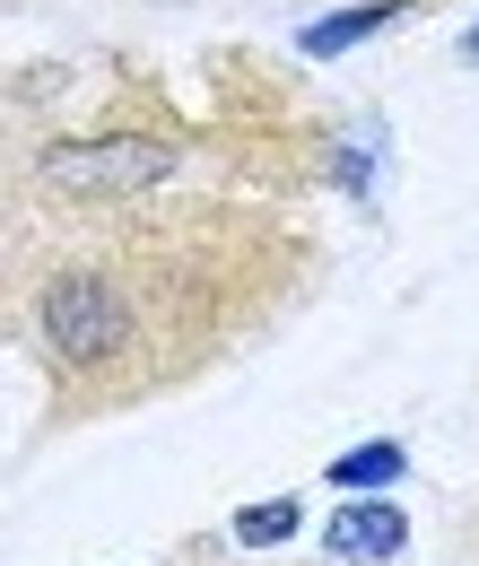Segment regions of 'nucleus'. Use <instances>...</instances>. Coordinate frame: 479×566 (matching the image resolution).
<instances>
[{
    "label": "nucleus",
    "instance_id": "7",
    "mask_svg": "<svg viewBox=\"0 0 479 566\" xmlns=\"http://www.w3.org/2000/svg\"><path fill=\"white\" fill-rule=\"evenodd\" d=\"M471 53H479V27H471Z\"/></svg>",
    "mask_w": 479,
    "mask_h": 566
},
{
    "label": "nucleus",
    "instance_id": "1",
    "mask_svg": "<svg viewBox=\"0 0 479 566\" xmlns=\"http://www.w3.org/2000/svg\"><path fill=\"white\" fill-rule=\"evenodd\" d=\"M44 340L62 357H114L132 340V314H123V296L105 280H87V271H70V280L44 287Z\"/></svg>",
    "mask_w": 479,
    "mask_h": 566
},
{
    "label": "nucleus",
    "instance_id": "2",
    "mask_svg": "<svg viewBox=\"0 0 479 566\" xmlns=\"http://www.w3.org/2000/svg\"><path fill=\"white\" fill-rule=\"evenodd\" d=\"M166 166H175L166 140H87V148H53V157H44L53 184H70V192H114V201L148 192Z\"/></svg>",
    "mask_w": 479,
    "mask_h": 566
},
{
    "label": "nucleus",
    "instance_id": "3",
    "mask_svg": "<svg viewBox=\"0 0 479 566\" xmlns=\"http://www.w3.org/2000/svg\"><path fill=\"white\" fill-rule=\"evenodd\" d=\"M410 541V523L393 514V505H341L332 514V532H323V549L332 558H393Z\"/></svg>",
    "mask_w": 479,
    "mask_h": 566
},
{
    "label": "nucleus",
    "instance_id": "4",
    "mask_svg": "<svg viewBox=\"0 0 479 566\" xmlns=\"http://www.w3.org/2000/svg\"><path fill=\"white\" fill-rule=\"evenodd\" d=\"M402 0H366V9H341V18H323V27H305V53H341V44H357V35H375L384 18H393Z\"/></svg>",
    "mask_w": 479,
    "mask_h": 566
},
{
    "label": "nucleus",
    "instance_id": "5",
    "mask_svg": "<svg viewBox=\"0 0 479 566\" xmlns=\"http://www.w3.org/2000/svg\"><path fill=\"white\" fill-rule=\"evenodd\" d=\"M384 480H402V444H366L332 462V489H384Z\"/></svg>",
    "mask_w": 479,
    "mask_h": 566
},
{
    "label": "nucleus",
    "instance_id": "6",
    "mask_svg": "<svg viewBox=\"0 0 479 566\" xmlns=\"http://www.w3.org/2000/svg\"><path fill=\"white\" fill-rule=\"evenodd\" d=\"M288 532H296V496H271V505H244V514H236V541H244V549H271Z\"/></svg>",
    "mask_w": 479,
    "mask_h": 566
}]
</instances>
